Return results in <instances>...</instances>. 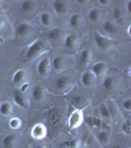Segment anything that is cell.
I'll return each instance as SVG.
<instances>
[{"mask_svg": "<svg viewBox=\"0 0 131 148\" xmlns=\"http://www.w3.org/2000/svg\"><path fill=\"white\" fill-rule=\"evenodd\" d=\"M44 49H46V44L42 40H35L28 49L26 58L28 60H33V59L37 58L38 56H40L42 54V52L44 51Z\"/></svg>", "mask_w": 131, "mask_h": 148, "instance_id": "obj_1", "label": "cell"}, {"mask_svg": "<svg viewBox=\"0 0 131 148\" xmlns=\"http://www.w3.org/2000/svg\"><path fill=\"white\" fill-rule=\"evenodd\" d=\"M47 121H48L49 125L51 126L58 127L63 123V113L58 108L51 110V112L48 114V116H47Z\"/></svg>", "mask_w": 131, "mask_h": 148, "instance_id": "obj_2", "label": "cell"}, {"mask_svg": "<svg viewBox=\"0 0 131 148\" xmlns=\"http://www.w3.org/2000/svg\"><path fill=\"white\" fill-rule=\"evenodd\" d=\"M84 121L83 118V113L81 110H76L71 114L70 118H69V127L70 128H76L81 125V123Z\"/></svg>", "mask_w": 131, "mask_h": 148, "instance_id": "obj_3", "label": "cell"}, {"mask_svg": "<svg viewBox=\"0 0 131 148\" xmlns=\"http://www.w3.org/2000/svg\"><path fill=\"white\" fill-rule=\"evenodd\" d=\"M95 42H96L97 47L102 51H108L111 47V40L104 36L100 35L99 33L95 34Z\"/></svg>", "mask_w": 131, "mask_h": 148, "instance_id": "obj_4", "label": "cell"}, {"mask_svg": "<svg viewBox=\"0 0 131 148\" xmlns=\"http://www.w3.org/2000/svg\"><path fill=\"white\" fill-rule=\"evenodd\" d=\"M13 96H14V101H15V103L19 107H21V108H23V109L29 108L30 104H29V101L27 100L26 96L23 94V92L15 90L13 93Z\"/></svg>", "mask_w": 131, "mask_h": 148, "instance_id": "obj_5", "label": "cell"}, {"mask_svg": "<svg viewBox=\"0 0 131 148\" xmlns=\"http://www.w3.org/2000/svg\"><path fill=\"white\" fill-rule=\"evenodd\" d=\"M38 73L40 77H46L48 74L49 71V58L48 56H46L44 58H42L38 64Z\"/></svg>", "mask_w": 131, "mask_h": 148, "instance_id": "obj_6", "label": "cell"}, {"mask_svg": "<svg viewBox=\"0 0 131 148\" xmlns=\"http://www.w3.org/2000/svg\"><path fill=\"white\" fill-rule=\"evenodd\" d=\"M91 57H92V53L89 49H84V51L81 52L79 56V60H78V68H79V70L84 69L89 64Z\"/></svg>", "mask_w": 131, "mask_h": 148, "instance_id": "obj_7", "label": "cell"}, {"mask_svg": "<svg viewBox=\"0 0 131 148\" xmlns=\"http://www.w3.org/2000/svg\"><path fill=\"white\" fill-rule=\"evenodd\" d=\"M32 135L35 139L40 140L46 137V127L42 123H38L32 130Z\"/></svg>", "mask_w": 131, "mask_h": 148, "instance_id": "obj_8", "label": "cell"}, {"mask_svg": "<svg viewBox=\"0 0 131 148\" xmlns=\"http://www.w3.org/2000/svg\"><path fill=\"white\" fill-rule=\"evenodd\" d=\"M71 86V79L68 76H61L55 81V88L58 91H66Z\"/></svg>", "mask_w": 131, "mask_h": 148, "instance_id": "obj_9", "label": "cell"}, {"mask_svg": "<svg viewBox=\"0 0 131 148\" xmlns=\"http://www.w3.org/2000/svg\"><path fill=\"white\" fill-rule=\"evenodd\" d=\"M33 31V27L28 23H21L16 29V34L18 37L24 38L27 37L28 35H30Z\"/></svg>", "mask_w": 131, "mask_h": 148, "instance_id": "obj_10", "label": "cell"}, {"mask_svg": "<svg viewBox=\"0 0 131 148\" xmlns=\"http://www.w3.org/2000/svg\"><path fill=\"white\" fill-rule=\"evenodd\" d=\"M52 6H53L55 13L58 14V15H63L68 10L67 3L65 1H63V0H56V1H54L52 3Z\"/></svg>", "mask_w": 131, "mask_h": 148, "instance_id": "obj_11", "label": "cell"}, {"mask_svg": "<svg viewBox=\"0 0 131 148\" xmlns=\"http://www.w3.org/2000/svg\"><path fill=\"white\" fill-rule=\"evenodd\" d=\"M44 95H46V92H44V88L40 85H37L34 87L32 92V96L33 99L35 100V102H42L44 98Z\"/></svg>", "mask_w": 131, "mask_h": 148, "instance_id": "obj_12", "label": "cell"}, {"mask_svg": "<svg viewBox=\"0 0 131 148\" xmlns=\"http://www.w3.org/2000/svg\"><path fill=\"white\" fill-rule=\"evenodd\" d=\"M106 63L103 62V61H100V62L95 63L92 67L93 75H95L96 77H101V76L104 73V71H106Z\"/></svg>", "mask_w": 131, "mask_h": 148, "instance_id": "obj_13", "label": "cell"}, {"mask_svg": "<svg viewBox=\"0 0 131 148\" xmlns=\"http://www.w3.org/2000/svg\"><path fill=\"white\" fill-rule=\"evenodd\" d=\"M25 77H26V71L24 69H19V70H17L14 73L12 81H13V83L15 85H20L25 80Z\"/></svg>", "mask_w": 131, "mask_h": 148, "instance_id": "obj_14", "label": "cell"}, {"mask_svg": "<svg viewBox=\"0 0 131 148\" xmlns=\"http://www.w3.org/2000/svg\"><path fill=\"white\" fill-rule=\"evenodd\" d=\"M95 77L91 71H86L82 75V83L85 87H91L94 83Z\"/></svg>", "mask_w": 131, "mask_h": 148, "instance_id": "obj_15", "label": "cell"}, {"mask_svg": "<svg viewBox=\"0 0 131 148\" xmlns=\"http://www.w3.org/2000/svg\"><path fill=\"white\" fill-rule=\"evenodd\" d=\"M58 148H80V141L78 138H73L61 143Z\"/></svg>", "mask_w": 131, "mask_h": 148, "instance_id": "obj_16", "label": "cell"}, {"mask_svg": "<svg viewBox=\"0 0 131 148\" xmlns=\"http://www.w3.org/2000/svg\"><path fill=\"white\" fill-rule=\"evenodd\" d=\"M86 102L87 101H86L85 98L83 96H80V95L73 97L72 99H71V104H72L73 107L76 109H80V108H82L83 106H85Z\"/></svg>", "mask_w": 131, "mask_h": 148, "instance_id": "obj_17", "label": "cell"}, {"mask_svg": "<svg viewBox=\"0 0 131 148\" xmlns=\"http://www.w3.org/2000/svg\"><path fill=\"white\" fill-rule=\"evenodd\" d=\"M76 44H77V37H76V35L71 34L65 38L64 45H65V47H67L68 49H73V47L76 46Z\"/></svg>", "mask_w": 131, "mask_h": 148, "instance_id": "obj_18", "label": "cell"}, {"mask_svg": "<svg viewBox=\"0 0 131 148\" xmlns=\"http://www.w3.org/2000/svg\"><path fill=\"white\" fill-rule=\"evenodd\" d=\"M35 2L32 1V0H26V1H23L22 4H21V9L25 13H31L35 9Z\"/></svg>", "mask_w": 131, "mask_h": 148, "instance_id": "obj_19", "label": "cell"}, {"mask_svg": "<svg viewBox=\"0 0 131 148\" xmlns=\"http://www.w3.org/2000/svg\"><path fill=\"white\" fill-rule=\"evenodd\" d=\"M15 143H16V136L13 134L7 135L3 139V145L5 148H14Z\"/></svg>", "mask_w": 131, "mask_h": 148, "instance_id": "obj_20", "label": "cell"}, {"mask_svg": "<svg viewBox=\"0 0 131 148\" xmlns=\"http://www.w3.org/2000/svg\"><path fill=\"white\" fill-rule=\"evenodd\" d=\"M12 112V106L10 103L8 102H4L0 105V114L2 116H9Z\"/></svg>", "mask_w": 131, "mask_h": 148, "instance_id": "obj_21", "label": "cell"}, {"mask_svg": "<svg viewBox=\"0 0 131 148\" xmlns=\"http://www.w3.org/2000/svg\"><path fill=\"white\" fill-rule=\"evenodd\" d=\"M104 31H106V33H108V34H115L116 31H117V28H116V25L114 24L113 22H111V21H106L104 24Z\"/></svg>", "mask_w": 131, "mask_h": 148, "instance_id": "obj_22", "label": "cell"}, {"mask_svg": "<svg viewBox=\"0 0 131 148\" xmlns=\"http://www.w3.org/2000/svg\"><path fill=\"white\" fill-rule=\"evenodd\" d=\"M116 85V81L115 79L113 77V76H109V77H106V79L104 80L103 86L106 90H113Z\"/></svg>", "mask_w": 131, "mask_h": 148, "instance_id": "obj_23", "label": "cell"}, {"mask_svg": "<svg viewBox=\"0 0 131 148\" xmlns=\"http://www.w3.org/2000/svg\"><path fill=\"white\" fill-rule=\"evenodd\" d=\"M52 66L55 69V71H60L64 66V61L61 56H56L52 60Z\"/></svg>", "mask_w": 131, "mask_h": 148, "instance_id": "obj_24", "label": "cell"}, {"mask_svg": "<svg viewBox=\"0 0 131 148\" xmlns=\"http://www.w3.org/2000/svg\"><path fill=\"white\" fill-rule=\"evenodd\" d=\"M61 35H62V31L59 28H52L47 34L50 40H58L61 37Z\"/></svg>", "mask_w": 131, "mask_h": 148, "instance_id": "obj_25", "label": "cell"}, {"mask_svg": "<svg viewBox=\"0 0 131 148\" xmlns=\"http://www.w3.org/2000/svg\"><path fill=\"white\" fill-rule=\"evenodd\" d=\"M81 23V16L79 14H74V15L71 16L70 21H69V25H70L71 28L76 29L80 26Z\"/></svg>", "mask_w": 131, "mask_h": 148, "instance_id": "obj_26", "label": "cell"}, {"mask_svg": "<svg viewBox=\"0 0 131 148\" xmlns=\"http://www.w3.org/2000/svg\"><path fill=\"white\" fill-rule=\"evenodd\" d=\"M97 136H98V139H99V141L101 142L103 145H106L108 143L109 135H108V133L106 132V131H104V130L100 131V132L98 133Z\"/></svg>", "mask_w": 131, "mask_h": 148, "instance_id": "obj_27", "label": "cell"}, {"mask_svg": "<svg viewBox=\"0 0 131 148\" xmlns=\"http://www.w3.org/2000/svg\"><path fill=\"white\" fill-rule=\"evenodd\" d=\"M89 19L92 22H98L101 19V12L98 9H92L89 12Z\"/></svg>", "mask_w": 131, "mask_h": 148, "instance_id": "obj_28", "label": "cell"}, {"mask_svg": "<svg viewBox=\"0 0 131 148\" xmlns=\"http://www.w3.org/2000/svg\"><path fill=\"white\" fill-rule=\"evenodd\" d=\"M40 22L44 26H49L51 24V17L48 13H42V16H40Z\"/></svg>", "mask_w": 131, "mask_h": 148, "instance_id": "obj_29", "label": "cell"}, {"mask_svg": "<svg viewBox=\"0 0 131 148\" xmlns=\"http://www.w3.org/2000/svg\"><path fill=\"white\" fill-rule=\"evenodd\" d=\"M9 125H10V127L13 128V130H17V128H19L22 125V121L18 118H13L9 121Z\"/></svg>", "mask_w": 131, "mask_h": 148, "instance_id": "obj_30", "label": "cell"}, {"mask_svg": "<svg viewBox=\"0 0 131 148\" xmlns=\"http://www.w3.org/2000/svg\"><path fill=\"white\" fill-rule=\"evenodd\" d=\"M100 112H101L102 116H104V118H106V119L111 118V112H109V109L104 104H102L101 106H100Z\"/></svg>", "mask_w": 131, "mask_h": 148, "instance_id": "obj_31", "label": "cell"}, {"mask_svg": "<svg viewBox=\"0 0 131 148\" xmlns=\"http://www.w3.org/2000/svg\"><path fill=\"white\" fill-rule=\"evenodd\" d=\"M122 130H123V132H125L126 134H130V132H131V123H130V121H125L124 123L122 125Z\"/></svg>", "mask_w": 131, "mask_h": 148, "instance_id": "obj_32", "label": "cell"}, {"mask_svg": "<svg viewBox=\"0 0 131 148\" xmlns=\"http://www.w3.org/2000/svg\"><path fill=\"white\" fill-rule=\"evenodd\" d=\"M121 16H122V13H121V10L119 8H114L113 9V17L115 20H119V19L121 18Z\"/></svg>", "mask_w": 131, "mask_h": 148, "instance_id": "obj_33", "label": "cell"}, {"mask_svg": "<svg viewBox=\"0 0 131 148\" xmlns=\"http://www.w3.org/2000/svg\"><path fill=\"white\" fill-rule=\"evenodd\" d=\"M93 126L98 128H101L102 127V121L98 118H94V121H93Z\"/></svg>", "mask_w": 131, "mask_h": 148, "instance_id": "obj_34", "label": "cell"}, {"mask_svg": "<svg viewBox=\"0 0 131 148\" xmlns=\"http://www.w3.org/2000/svg\"><path fill=\"white\" fill-rule=\"evenodd\" d=\"M123 108L125 110H127V111H130L131 110V100L130 99H127L123 102Z\"/></svg>", "mask_w": 131, "mask_h": 148, "instance_id": "obj_35", "label": "cell"}, {"mask_svg": "<svg viewBox=\"0 0 131 148\" xmlns=\"http://www.w3.org/2000/svg\"><path fill=\"white\" fill-rule=\"evenodd\" d=\"M29 87V84L28 83H25V84H23L22 85V87H21V92H25L26 91V89Z\"/></svg>", "mask_w": 131, "mask_h": 148, "instance_id": "obj_36", "label": "cell"}, {"mask_svg": "<svg viewBox=\"0 0 131 148\" xmlns=\"http://www.w3.org/2000/svg\"><path fill=\"white\" fill-rule=\"evenodd\" d=\"M100 4H102V5H108V4H109V1L108 0H100Z\"/></svg>", "mask_w": 131, "mask_h": 148, "instance_id": "obj_37", "label": "cell"}, {"mask_svg": "<svg viewBox=\"0 0 131 148\" xmlns=\"http://www.w3.org/2000/svg\"><path fill=\"white\" fill-rule=\"evenodd\" d=\"M127 10H128V13H131V1L127 2Z\"/></svg>", "mask_w": 131, "mask_h": 148, "instance_id": "obj_38", "label": "cell"}, {"mask_svg": "<svg viewBox=\"0 0 131 148\" xmlns=\"http://www.w3.org/2000/svg\"><path fill=\"white\" fill-rule=\"evenodd\" d=\"M4 22H5V21H4V19L2 18V17H0V29H1L2 27H3Z\"/></svg>", "mask_w": 131, "mask_h": 148, "instance_id": "obj_39", "label": "cell"}, {"mask_svg": "<svg viewBox=\"0 0 131 148\" xmlns=\"http://www.w3.org/2000/svg\"><path fill=\"white\" fill-rule=\"evenodd\" d=\"M78 3H80V4H85L86 3V1H85V0H78Z\"/></svg>", "mask_w": 131, "mask_h": 148, "instance_id": "obj_40", "label": "cell"}, {"mask_svg": "<svg viewBox=\"0 0 131 148\" xmlns=\"http://www.w3.org/2000/svg\"><path fill=\"white\" fill-rule=\"evenodd\" d=\"M113 148H121V147L119 146V145H114Z\"/></svg>", "mask_w": 131, "mask_h": 148, "instance_id": "obj_41", "label": "cell"}, {"mask_svg": "<svg viewBox=\"0 0 131 148\" xmlns=\"http://www.w3.org/2000/svg\"><path fill=\"white\" fill-rule=\"evenodd\" d=\"M40 148H44V147H40Z\"/></svg>", "mask_w": 131, "mask_h": 148, "instance_id": "obj_42", "label": "cell"}]
</instances>
